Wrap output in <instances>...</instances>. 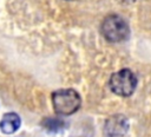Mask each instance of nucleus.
Returning <instances> with one entry per match:
<instances>
[{
  "mask_svg": "<svg viewBox=\"0 0 151 137\" xmlns=\"http://www.w3.org/2000/svg\"><path fill=\"white\" fill-rule=\"evenodd\" d=\"M52 103L54 111L61 116H68L74 113L80 106V97L78 92L72 89L58 90L52 94Z\"/></svg>",
  "mask_w": 151,
  "mask_h": 137,
  "instance_id": "1",
  "label": "nucleus"
},
{
  "mask_svg": "<svg viewBox=\"0 0 151 137\" xmlns=\"http://www.w3.org/2000/svg\"><path fill=\"white\" fill-rule=\"evenodd\" d=\"M129 25L126 21L116 14L109 15L101 24V33L104 38L111 43H119L129 37Z\"/></svg>",
  "mask_w": 151,
  "mask_h": 137,
  "instance_id": "2",
  "label": "nucleus"
},
{
  "mask_svg": "<svg viewBox=\"0 0 151 137\" xmlns=\"http://www.w3.org/2000/svg\"><path fill=\"white\" fill-rule=\"evenodd\" d=\"M137 86V78L132 71L129 68H123L116 73H113L110 78V87L111 90L122 97L131 96Z\"/></svg>",
  "mask_w": 151,
  "mask_h": 137,
  "instance_id": "3",
  "label": "nucleus"
},
{
  "mask_svg": "<svg viewBox=\"0 0 151 137\" xmlns=\"http://www.w3.org/2000/svg\"><path fill=\"white\" fill-rule=\"evenodd\" d=\"M127 129L129 122L123 115H114L110 117L104 125V132L107 137H122L126 133Z\"/></svg>",
  "mask_w": 151,
  "mask_h": 137,
  "instance_id": "4",
  "label": "nucleus"
},
{
  "mask_svg": "<svg viewBox=\"0 0 151 137\" xmlns=\"http://www.w3.org/2000/svg\"><path fill=\"white\" fill-rule=\"evenodd\" d=\"M19 128H20V117L14 112L4 115L2 119L0 120V129L4 133H13Z\"/></svg>",
  "mask_w": 151,
  "mask_h": 137,
  "instance_id": "5",
  "label": "nucleus"
},
{
  "mask_svg": "<svg viewBox=\"0 0 151 137\" xmlns=\"http://www.w3.org/2000/svg\"><path fill=\"white\" fill-rule=\"evenodd\" d=\"M42 125L46 130L52 131V132H57L65 128V123L59 118H47V119H45Z\"/></svg>",
  "mask_w": 151,
  "mask_h": 137,
  "instance_id": "6",
  "label": "nucleus"
}]
</instances>
